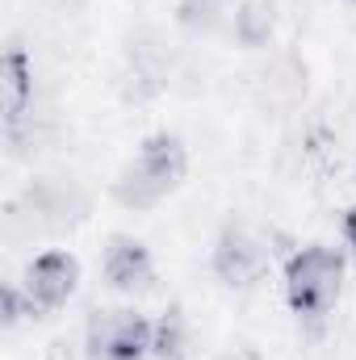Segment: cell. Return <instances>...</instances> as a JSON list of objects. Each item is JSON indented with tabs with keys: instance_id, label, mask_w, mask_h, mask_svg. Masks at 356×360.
<instances>
[{
	"instance_id": "cell-1",
	"label": "cell",
	"mask_w": 356,
	"mask_h": 360,
	"mask_svg": "<svg viewBox=\"0 0 356 360\" xmlns=\"http://www.w3.org/2000/svg\"><path fill=\"white\" fill-rule=\"evenodd\" d=\"M189 172V151L177 134L155 130L139 143V151L130 155V164L117 172L113 197L126 210H155L164 197H172L180 188V180Z\"/></svg>"
},
{
	"instance_id": "cell-2",
	"label": "cell",
	"mask_w": 356,
	"mask_h": 360,
	"mask_svg": "<svg viewBox=\"0 0 356 360\" xmlns=\"http://www.w3.org/2000/svg\"><path fill=\"white\" fill-rule=\"evenodd\" d=\"M285 302L302 323L327 319L344 289V256L327 243H306L285 260Z\"/></svg>"
},
{
	"instance_id": "cell-3",
	"label": "cell",
	"mask_w": 356,
	"mask_h": 360,
	"mask_svg": "<svg viewBox=\"0 0 356 360\" xmlns=\"http://www.w3.org/2000/svg\"><path fill=\"white\" fill-rule=\"evenodd\" d=\"M89 360H151L155 356V323L139 310H96L84 331Z\"/></svg>"
},
{
	"instance_id": "cell-4",
	"label": "cell",
	"mask_w": 356,
	"mask_h": 360,
	"mask_svg": "<svg viewBox=\"0 0 356 360\" xmlns=\"http://www.w3.org/2000/svg\"><path fill=\"white\" fill-rule=\"evenodd\" d=\"M210 269L222 285L231 289H252L260 276L268 272V248L265 239L243 226V222H227L222 235L214 239V256H210Z\"/></svg>"
},
{
	"instance_id": "cell-5",
	"label": "cell",
	"mask_w": 356,
	"mask_h": 360,
	"mask_svg": "<svg viewBox=\"0 0 356 360\" xmlns=\"http://www.w3.org/2000/svg\"><path fill=\"white\" fill-rule=\"evenodd\" d=\"M76 285H80V260L72 252H63V248H51V252L34 256L25 276H21V289H25V297L34 302L38 314L68 306Z\"/></svg>"
},
{
	"instance_id": "cell-6",
	"label": "cell",
	"mask_w": 356,
	"mask_h": 360,
	"mask_svg": "<svg viewBox=\"0 0 356 360\" xmlns=\"http://www.w3.org/2000/svg\"><path fill=\"white\" fill-rule=\"evenodd\" d=\"M101 272H105L109 289L130 293V297H134V293H147V289L155 285V260H151L147 243L134 239V235H113V239L105 243Z\"/></svg>"
},
{
	"instance_id": "cell-7",
	"label": "cell",
	"mask_w": 356,
	"mask_h": 360,
	"mask_svg": "<svg viewBox=\"0 0 356 360\" xmlns=\"http://www.w3.org/2000/svg\"><path fill=\"white\" fill-rule=\"evenodd\" d=\"M0 101H4V134L17 139L34 109V63L21 46H8L0 59Z\"/></svg>"
},
{
	"instance_id": "cell-8",
	"label": "cell",
	"mask_w": 356,
	"mask_h": 360,
	"mask_svg": "<svg viewBox=\"0 0 356 360\" xmlns=\"http://www.w3.org/2000/svg\"><path fill=\"white\" fill-rule=\"evenodd\" d=\"M184 344H189V335H184V314H180V306H172V310H164V319L155 323V360H184Z\"/></svg>"
},
{
	"instance_id": "cell-9",
	"label": "cell",
	"mask_w": 356,
	"mask_h": 360,
	"mask_svg": "<svg viewBox=\"0 0 356 360\" xmlns=\"http://www.w3.org/2000/svg\"><path fill=\"white\" fill-rule=\"evenodd\" d=\"M177 21L193 34H210L222 21V0H177Z\"/></svg>"
},
{
	"instance_id": "cell-10",
	"label": "cell",
	"mask_w": 356,
	"mask_h": 360,
	"mask_svg": "<svg viewBox=\"0 0 356 360\" xmlns=\"http://www.w3.org/2000/svg\"><path fill=\"white\" fill-rule=\"evenodd\" d=\"M235 30L248 46H260L272 34V4H243L239 17H235Z\"/></svg>"
},
{
	"instance_id": "cell-11",
	"label": "cell",
	"mask_w": 356,
	"mask_h": 360,
	"mask_svg": "<svg viewBox=\"0 0 356 360\" xmlns=\"http://www.w3.org/2000/svg\"><path fill=\"white\" fill-rule=\"evenodd\" d=\"M340 226H344V243H348V256L356 260V205H348V210H344V222H340Z\"/></svg>"
},
{
	"instance_id": "cell-12",
	"label": "cell",
	"mask_w": 356,
	"mask_h": 360,
	"mask_svg": "<svg viewBox=\"0 0 356 360\" xmlns=\"http://www.w3.org/2000/svg\"><path fill=\"white\" fill-rule=\"evenodd\" d=\"M222 360H248V356H222Z\"/></svg>"
},
{
	"instance_id": "cell-13",
	"label": "cell",
	"mask_w": 356,
	"mask_h": 360,
	"mask_svg": "<svg viewBox=\"0 0 356 360\" xmlns=\"http://www.w3.org/2000/svg\"><path fill=\"white\" fill-rule=\"evenodd\" d=\"M348 4H356V0H348Z\"/></svg>"
}]
</instances>
